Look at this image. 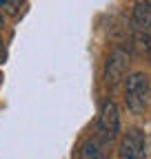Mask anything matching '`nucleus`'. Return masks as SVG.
<instances>
[{
	"instance_id": "nucleus-5",
	"label": "nucleus",
	"mask_w": 151,
	"mask_h": 159,
	"mask_svg": "<svg viewBox=\"0 0 151 159\" xmlns=\"http://www.w3.org/2000/svg\"><path fill=\"white\" fill-rule=\"evenodd\" d=\"M109 144H111L109 139H105V137H100V135L96 133L93 137H89L87 142L80 146L78 159H105V157H107V146H109Z\"/></svg>"
},
{
	"instance_id": "nucleus-10",
	"label": "nucleus",
	"mask_w": 151,
	"mask_h": 159,
	"mask_svg": "<svg viewBox=\"0 0 151 159\" xmlns=\"http://www.w3.org/2000/svg\"><path fill=\"white\" fill-rule=\"evenodd\" d=\"M142 5H147V7L151 9V0H142Z\"/></svg>"
},
{
	"instance_id": "nucleus-7",
	"label": "nucleus",
	"mask_w": 151,
	"mask_h": 159,
	"mask_svg": "<svg viewBox=\"0 0 151 159\" xmlns=\"http://www.w3.org/2000/svg\"><path fill=\"white\" fill-rule=\"evenodd\" d=\"M0 11L5 16H20L25 11V0H0Z\"/></svg>"
},
{
	"instance_id": "nucleus-6",
	"label": "nucleus",
	"mask_w": 151,
	"mask_h": 159,
	"mask_svg": "<svg viewBox=\"0 0 151 159\" xmlns=\"http://www.w3.org/2000/svg\"><path fill=\"white\" fill-rule=\"evenodd\" d=\"M149 20H151V13H149V7L147 5H136V9H134V18H131V27H134L136 31H147V27H149Z\"/></svg>"
},
{
	"instance_id": "nucleus-2",
	"label": "nucleus",
	"mask_w": 151,
	"mask_h": 159,
	"mask_svg": "<svg viewBox=\"0 0 151 159\" xmlns=\"http://www.w3.org/2000/svg\"><path fill=\"white\" fill-rule=\"evenodd\" d=\"M98 135L113 142L120 133V111L113 99H105L98 111Z\"/></svg>"
},
{
	"instance_id": "nucleus-3",
	"label": "nucleus",
	"mask_w": 151,
	"mask_h": 159,
	"mask_svg": "<svg viewBox=\"0 0 151 159\" xmlns=\"http://www.w3.org/2000/svg\"><path fill=\"white\" fill-rule=\"evenodd\" d=\"M129 71V53L122 49H116L105 62V71H102V80L109 89H116L122 80L127 77Z\"/></svg>"
},
{
	"instance_id": "nucleus-9",
	"label": "nucleus",
	"mask_w": 151,
	"mask_h": 159,
	"mask_svg": "<svg viewBox=\"0 0 151 159\" xmlns=\"http://www.w3.org/2000/svg\"><path fill=\"white\" fill-rule=\"evenodd\" d=\"M0 55H5V47H2V38H0Z\"/></svg>"
},
{
	"instance_id": "nucleus-4",
	"label": "nucleus",
	"mask_w": 151,
	"mask_h": 159,
	"mask_svg": "<svg viewBox=\"0 0 151 159\" xmlns=\"http://www.w3.org/2000/svg\"><path fill=\"white\" fill-rule=\"evenodd\" d=\"M118 159H147V137L140 128H131L120 139Z\"/></svg>"
},
{
	"instance_id": "nucleus-8",
	"label": "nucleus",
	"mask_w": 151,
	"mask_h": 159,
	"mask_svg": "<svg viewBox=\"0 0 151 159\" xmlns=\"http://www.w3.org/2000/svg\"><path fill=\"white\" fill-rule=\"evenodd\" d=\"M2 29H5V13L0 11V31H2Z\"/></svg>"
},
{
	"instance_id": "nucleus-1",
	"label": "nucleus",
	"mask_w": 151,
	"mask_h": 159,
	"mask_svg": "<svg viewBox=\"0 0 151 159\" xmlns=\"http://www.w3.org/2000/svg\"><path fill=\"white\" fill-rule=\"evenodd\" d=\"M149 77L142 71L129 73L124 80V104L131 115H144L149 104Z\"/></svg>"
}]
</instances>
